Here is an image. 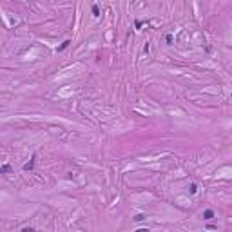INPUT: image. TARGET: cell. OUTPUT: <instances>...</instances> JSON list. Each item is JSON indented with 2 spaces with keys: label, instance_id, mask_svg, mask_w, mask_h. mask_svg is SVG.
I'll use <instances>...</instances> for the list:
<instances>
[{
  "label": "cell",
  "instance_id": "cell-1",
  "mask_svg": "<svg viewBox=\"0 0 232 232\" xmlns=\"http://www.w3.org/2000/svg\"><path fill=\"white\" fill-rule=\"evenodd\" d=\"M33 167H34V156H31V160H29L27 163L24 165V171H26V172H29V171H33Z\"/></svg>",
  "mask_w": 232,
  "mask_h": 232
},
{
  "label": "cell",
  "instance_id": "cell-2",
  "mask_svg": "<svg viewBox=\"0 0 232 232\" xmlns=\"http://www.w3.org/2000/svg\"><path fill=\"white\" fill-rule=\"evenodd\" d=\"M214 218V210L212 209H207L205 212H203V219H212Z\"/></svg>",
  "mask_w": 232,
  "mask_h": 232
},
{
  "label": "cell",
  "instance_id": "cell-3",
  "mask_svg": "<svg viewBox=\"0 0 232 232\" xmlns=\"http://www.w3.org/2000/svg\"><path fill=\"white\" fill-rule=\"evenodd\" d=\"M69 44H71V42H69V40H65V42H62V46H60V47H56V51L60 53V51H63V49H67V47H69Z\"/></svg>",
  "mask_w": 232,
  "mask_h": 232
},
{
  "label": "cell",
  "instance_id": "cell-4",
  "mask_svg": "<svg viewBox=\"0 0 232 232\" xmlns=\"http://www.w3.org/2000/svg\"><path fill=\"white\" fill-rule=\"evenodd\" d=\"M9 171H11V167H9L7 163H4L2 167H0V172H2V174H7V172H9Z\"/></svg>",
  "mask_w": 232,
  "mask_h": 232
},
{
  "label": "cell",
  "instance_id": "cell-5",
  "mask_svg": "<svg viewBox=\"0 0 232 232\" xmlns=\"http://www.w3.org/2000/svg\"><path fill=\"white\" fill-rule=\"evenodd\" d=\"M189 192H190V194H196V192H198V185H196V183H190Z\"/></svg>",
  "mask_w": 232,
  "mask_h": 232
},
{
  "label": "cell",
  "instance_id": "cell-6",
  "mask_svg": "<svg viewBox=\"0 0 232 232\" xmlns=\"http://www.w3.org/2000/svg\"><path fill=\"white\" fill-rule=\"evenodd\" d=\"M93 15H95V17H100V7H98L96 4L93 6Z\"/></svg>",
  "mask_w": 232,
  "mask_h": 232
},
{
  "label": "cell",
  "instance_id": "cell-7",
  "mask_svg": "<svg viewBox=\"0 0 232 232\" xmlns=\"http://www.w3.org/2000/svg\"><path fill=\"white\" fill-rule=\"evenodd\" d=\"M145 219V214H136L134 216V221H143Z\"/></svg>",
  "mask_w": 232,
  "mask_h": 232
},
{
  "label": "cell",
  "instance_id": "cell-8",
  "mask_svg": "<svg viewBox=\"0 0 232 232\" xmlns=\"http://www.w3.org/2000/svg\"><path fill=\"white\" fill-rule=\"evenodd\" d=\"M20 232H34V229H33V227H24Z\"/></svg>",
  "mask_w": 232,
  "mask_h": 232
},
{
  "label": "cell",
  "instance_id": "cell-9",
  "mask_svg": "<svg viewBox=\"0 0 232 232\" xmlns=\"http://www.w3.org/2000/svg\"><path fill=\"white\" fill-rule=\"evenodd\" d=\"M165 40H167V44L171 46V44H172V34H167V36H165Z\"/></svg>",
  "mask_w": 232,
  "mask_h": 232
},
{
  "label": "cell",
  "instance_id": "cell-10",
  "mask_svg": "<svg viewBox=\"0 0 232 232\" xmlns=\"http://www.w3.org/2000/svg\"><path fill=\"white\" fill-rule=\"evenodd\" d=\"M141 26H143V22H141V20H136V29H140Z\"/></svg>",
  "mask_w": 232,
  "mask_h": 232
},
{
  "label": "cell",
  "instance_id": "cell-11",
  "mask_svg": "<svg viewBox=\"0 0 232 232\" xmlns=\"http://www.w3.org/2000/svg\"><path fill=\"white\" fill-rule=\"evenodd\" d=\"M136 232H149V229H147V227H145V229H138Z\"/></svg>",
  "mask_w": 232,
  "mask_h": 232
}]
</instances>
